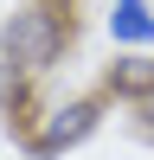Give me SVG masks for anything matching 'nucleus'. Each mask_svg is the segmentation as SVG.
<instances>
[{"label":"nucleus","instance_id":"obj_4","mask_svg":"<svg viewBox=\"0 0 154 160\" xmlns=\"http://www.w3.org/2000/svg\"><path fill=\"white\" fill-rule=\"evenodd\" d=\"M109 32L122 38L128 51H148L154 45V7H148V0H116V7H109Z\"/></svg>","mask_w":154,"mask_h":160},{"label":"nucleus","instance_id":"obj_3","mask_svg":"<svg viewBox=\"0 0 154 160\" xmlns=\"http://www.w3.org/2000/svg\"><path fill=\"white\" fill-rule=\"evenodd\" d=\"M148 90H154V51H128L103 77V96H116V102H141Z\"/></svg>","mask_w":154,"mask_h":160},{"label":"nucleus","instance_id":"obj_1","mask_svg":"<svg viewBox=\"0 0 154 160\" xmlns=\"http://www.w3.org/2000/svg\"><path fill=\"white\" fill-rule=\"evenodd\" d=\"M64 51H71V19H64L58 0H26L19 13H7V26H0V64H7V77L32 83V77L58 71Z\"/></svg>","mask_w":154,"mask_h":160},{"label":"nucleus","instance_id":"obj_2","mask_svg":"<svg viewBox=\"0 0 154 160\" xmlns=\"http://www.w3.org/2000/svg\"><path fill=\"white\" fill-rule=\"evenodd\" d=\"M96 122H103V96H64V102H51V109L38 115V128H32L26 148L38 160H58V154L84 148V141L96 135Z\"/></svg>","mask_w":154,"mask_h":160},{"label":"nucleus","instance_id":"obj_5","mask_svg":"<svg viewBox=\"0 0 154 160\" xmlns=\"http://www.w3.org/2000/svg\"><path fill=\"white\" fill-rule=\"evenodd\" d=\"M128 109H135V135H141V141H154V90H148L141 102H128Z\"/></svg>","mask_w":154,"mask_h":160}]
</instances>
